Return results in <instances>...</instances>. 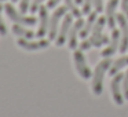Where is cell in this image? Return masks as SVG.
I'll return each instance as SVG.
<instances>
[{
  "mask_svg": "<svg viewBox=\"0 0 128 117\" xmlns=\"http://www.w3.org/2000/svg\"><path fill=\"white\" fill-rule=\"evenodd\" d=\"M76 4H83V0H74Z\"/></svg>",
  "mask_w": 128,
  "mask_h": 117,
  "instance_id": "484cf974",
  "label": "cell"
},
{
  "mask_svg": "<svg viewBox=\"0 0 128 117\" xmlns=\"http://www.w3.org/2000/svg\"><path fill=\"white\" fill-rule=\"evenodd\" d=\"M84 26V21L83 18H77L76 22L72 25L69 30V36H68V46H69L70 50H74L77 47V37L80 36V30Z\"/></svg>",
  "mask_w": 128,
  "mask_h": 117,
  "instance_id": "7c38bea8",
  "label": "cell"
},
{
  "mask_svg": "<svg viewBox=\"0 0 128 117\" xmlns=\"http://www.w3.org/2000/svg\"><path fill=\"white\" fill-rule=\"evenodd\" d=\"M92 6H94L95 11L99 14L103 11V0H92Z\"/></svg>",
  "mask_w": 128,
  "mask_h": 117,
  "instance_id": "603a6c76",
  "label": "cell"
},
{
  "mask_svg": "<svg viewBox=\"0 0 128 117\" xmlns=\"http://www.w3.org/2000/svg\"><path fill=\"white\" fill-rule=\"evenodd\" d=\"M43 2H44V0H32V4H30V8H29V11H30L32 14H33V12H37Z\"/></svg>",
  "mask_w": 128,
  "mask_h": 117,
  "instance_id": "7402d4cb",
  "label": "cell"
},
{
  "mask_svg": "<svg viewBox=\"0 0 128 117\" xmlns=\"http://www.w3.org/2000/svg\"><path fill=\"white\" fill-rule=\"evenodd\" d=\"M117 4L118 0H109L106 4V25L109 29H114L116 28V10H117Z\"/></svg>",
  "mask_w": 128,
  "mask_h": 117,
  "instance_id": "4fadbf2b",
  "label": "cell"
},
{
  "mask_svg": "<svg viewBox=\"0 0 128 117\" xmlns=\"http://www.w3.org/2000/svg\"><path fill=\"white\" fill-rule=\"evenodd\" d=\"M65 6H66V8L72 12V15L76 18V20H77V18H81L83 12H81V10L77 7V4H76L74 0H65Z\"/></svg>",
  "mask_w": 128,
  "mask_h": 117,
  "instance_id": "e0dca14e",
  "label": "cell"
},
{
  "mask_svg": "<svg viewBox=\"0 0 128 117\" xmlns=\"http://www.w3.org/2000/svg\"><path fill=\"white\" fill-rule=\"evenodd\" d=\"M66 6L64 7H56L55 11L52 12L50 18V25H48V39L50 40H55L56 34H58V29H59V24H61L62 18L66 15Z\"/></svg>",
  "mask_w": 128,
  "mask_h": 117,
  "instance_id": "5b68a950",
  "label": "cell"
},
{
  "mask_svg": "<svg viewBox=\"0 0 128 117\" xmlns=\"http://www.w3.org/2000/svg\"><path fill=\"white\" fill-rule=\"evenodd\" d=\"M121 10H122V14L128 20V0H121Z\"/></svg>",
  "mask_w": 128,
  "mask_h": 117,
  "instance_id": "cb8c5ba5",
  "label": "cell"
},
{
  "mask_svg": "<svg viewBox=\"0 0 128 117\" xmlns=\"http://www.w3.org/2000/svg\"><path fill=\"white\" fill-rule=\"evenodd\" d=\"M122 73H117V74L113 76L112 78V83H110V91H112V98H113V102L116 103L117 106H122L125 98L122 95V87H121V83H122Z\"/></svg>",
  "mask_w": 128,
  "mask_h": 117,
  "instance_id": "8992f818",
  "label": "cell"
},
{
  "mask_svg": "<svg viewBox=\"0 0 128 117\" xmlns=\"http://www.w3.org/2000/svg\"><path fill=\"white\" fill-rule=\"evenodd\" d=\"M125 66H128V55H124V56H121V58H118L117 61H114L113 64H112V66H110L109 74H112V76L117 74V73Z\"/></svg>",
  "mask_w": 128,
  "mask_h": 117,
  "instance_id": "2e32d148",
  "label": "cell"
},
{
  "mask_svg": "<svg viewBox=\"0 0 128 117\" xmlns=\"http://www.w3.org/2000/svg\"><path fill=\"white\" fill-rule=\"evenodd\" d=\"M30 4H32V0H21V3H20V11L22 12V14L28 12L29 8H30Z\"/></svg>",
  "mask_w": 128,
  "mask_h": 117,
  "instance_id": "ffe728a7",
  "label": "cell"
},
{
  "mask_svg": "<svg viewBox=\"0 0 128 117\" xmlns=\"http://www.w3.org/2000/svg\"><path fill=\"white\" fill-rule=\"evenodd\" d=\"M4 11H6L7 17L11 21H14L15 24H20V25H24V26H34L37 24V18H34L33 15L32 17H26L22 12H18L12 4H6L4 6Z\"/></svg>",
  "mask_w": 128,
  "mask_h": 117,
  "instance_id": "3957f363",
  "label": "cell"
},
{
  "mask_svg": "<svg viewBox=\"0 0 128 117\" xmlns=\"http://www.w3.org/2000/svg\"><path fill=\"white\" fill-rule=\"evenodd\" d=\"M83 8H81V12L84 15H88L91 12V8H92V0H83Z\"/></svg>",
  "mask_w": 128,
  "mask_h": 117,
  "instance_id": "d6986e66",
  "label": "cell"
},
{
  "mask_svg": "<svg viewBox=\"0 0 128 117\" xmlns=\"http://www.w3.org/2000/svg\"><path fill=\"white\" fill-rule=\"evenodd\" d=\"M11 2H14V3H15V2H18V0H11Z\"/></svg>",
  "mask_w": 128,
  "mask_h": 117,
  "instance_id": "4316f807",
  "label": "cell"
},
{
  "mask_svg": "<svg viewBox=\"0 0 128 117\" xmlns=\"http://www.w3.org/2000/svg\"><path fill=\"white\" fill-rule=\"evenodd\" d=\"M96 20H98V12H96V11H91V12L88 14L87 21L84 22V26L81 28V30H80V37H81L83 40L87 39V37H88V34L92 32V28H94Z\"/></svg>",
  "mask_w": 128,
  "mask_h": 117,
  "instance_id": "5bb4252c",
  "label": "cell"
},
{
  "mask_svg": "<svg viewBox=\"0 0 128 117\" xmlns=\"http://www.w3.org/2000/svg\"><path fill=\"white\" fill-rule=\"evenodd\" d=\"M73 62H74V68H76V72L78 73L81 78L87 80V78H91L92 77V72L91 69L88 68L86 61V56H84L83 51L78 48V50L73 51Z\"/></svg>",
  "mask_w": 128,
  "mask_h": 117,
  "instance_id": "277c9868",
  "label": "cell"
},
{
  "mask_svg": "<svg viewBox=\"0 0 128 117\" xmlns=\"http://www.w3.org/2000/svg\"><path fill=\"white\" fill-rule=\"evenodd\" d=\"M17 44L20 46L21 48H24L25 51H30V52H34V51L39 50H44L50 46V42L46 39H40V40H28V39H22V37H18Z\"/></svg>",
  "mask_w": 128,
  "mask_h": 117,
  "instance_id": "ba28073f",
  "label": "cell"
},
{
  "mask_svg": "<svg viewBox=\"0 0 128 117\" xmlns=\"http://www.w3.org/2000/svg\"><path fill=\"white\" fill-rule=\"evenodd\" d=\"M106 25V17H99L95 22L94 28H92V33L90 37L84 39L83 42L80 43L78 48L81 51H87L92 47H102V46L108 44L109 43V37L106 34H103V28Z\"/></svg>",
  "mask_w": 128,
  "mask_h": 117,
  "instance_id": "6da1fadb",
  "label": "cell"
},
{
  "mask_svg": "<svg viewBox=\"0 0 128 117\" xmlns=\"http://www.w3.org/2000/svg\"><path fill=\"white\" fill-rule=\"evenodd\" d=\"M48 25H50V17H48V7L40 6L39 8V29L36 32V36L39 39L44 37L48 33Z\"/></svg>",
  "mask_w": 128,
  "mask_h": 117,
  "instance_id": "8fae6325",
  "label": "cell"
},
{
  "mask_svg": "<svg viewBox=\"0 0 128 117\" xmlns=\"http://www.w3.org/2000/svg\"><path fill=\"white\" fill-rule=\"evenodd\" d=\"M120 40H121V34H120V29H112V36L109 40L106 48L102 51V56L103 58H109L113 54L117 52V50L120 48Z\"/></svg>",
  "mask_w": 128,
  "mask_h": 117,
  "instance_id": "30bf717a",
  "label": "cell"
},
{
  "mask_svg": "<svg viewBox=\"0 0 128 117\" xmlns=\"http://www.w3.org/2000/svg\"><path fill=\"white\" fill-rule=\"evenodd\" d=\"M121 87H122V95H124L125 100H128V70L124 73V76H122Z\"/></svg>",
  "mask_w": 128,
  "mask_h": 117,
  "instance_id": "ac0fdd59",
  "label": "cell"
},
{
  "mask_svg": "<svg viewBox=\"0 0 128 117\" xmlns=\"http://www.w3.org/2000/svg\"><path fill=\"white\" fill-rule=\"evenodd\" d=\"M73 25V15L72 14H66L62 20V24L58 29V34L55 37V44L56 47H62L65 43L68 42V36H69V30Z\"/></svg>",
  "mask_w": 128,
  "mask_h": 117,
  "instance_id": "52a82bcc",
  "label": "cell"
},
{
  "mask_svg": "<svg viewBox=\"0 0 128 117\" xmlns=\"http://www.w3.org/2000/svg\"><path fill=\"white\" fill-rule=\"evenodd\" d=\"M0 2H4V0H0Z\"/></svg>",
  "mask_w": 128,
  "mask_h": 117,
  "instance_id": "83f0119b",
  "label": "cell"
},
{
  "mask_svg": "<svg viewBox=\"0 0 128 117\" xmlns=\"http://www.w3.org/2000/svg\"><path fill=\"white\" fill-rule=\"evenodd\" d=\"M59 2H61V0H48L47 7H48V8H55V7L59 4Z\"/></svg>",
  "mask_w": 128,
  "mask_h": 117,
  "instance_id": "d4e9b609",
  "label": "cell"
},
{
  "mask_svg": "<svg viewBox=\"0 0 128 117\" xmlns=\"http://www.w3.org/2000/svg\"><path fill=\"white\" fill-rule=\"evenodd\" d=\"M4 8V6H0V36H6L7 34V26L4 24L3 18H2V10Z\"/></svg>",
  "mask_w": 128,
  "mask_h": 117,
  "instance_id": "44dd1931",
  "label": "cell"
},
{
  "mask_svg": "<svg viewBox=\"0 0 128 117\" xmlns=\"http://www.w3.org/2000/svg\"><path fill=\"white\" fill-rule=\"evenodd\" d=\"M11 30L17 37H22V39H28V40H32L34 36H36V33H34L33 30L25 28L24 25H20V24H14L12 28H11Z\"/></svg>",
  "mask_w": 128,
  "mask_h": 117,
  "instance_id": "9a60e30c",
  "label": "cell"
},
{
  "mask_svg": "<svg viewBox=\"0 0 128 117\" xmlns=\"http://www.w3.org/2000/svg\"><path fill=\"white\" fill-rule=\"evenodd\" d=\"M116 20L120 26V34H121L118 50H120V52H127L128 51V20L124 14H117Z\"/></svg>",
  "mask_w": 128,
  "mask_h": 117,
  "instance_id": "9c48e42d",
  "label": "cell"
},
{
  "mask_svg": "<svg viewBox=\"0 0 128 117\" xmlns=\"http://www.w3.org/2000/svg\"><path fill=\"white\" fill-rule=\"evenodd\" d=\"M112 64H113V62H112L109 58H103L102 61L95 66V70L92 72V83H91V90H92V94H94L95 96L102 95L103 78H105L106 72L110 69Z\"/></svg>",
  "mask_w": 128,
  "mask_h": 117,
  "instance_id": "7a4b0ae2",
  "label": "cell"
}]
</instances>
